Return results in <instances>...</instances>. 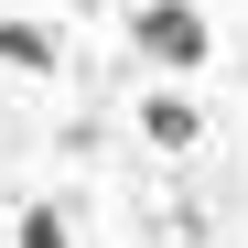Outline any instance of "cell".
<instances>
[{"instance_id":"3957f363","label":"cell","mask_w":248,"mask_h":248,"mask_svg":"<svg viewBox=\"0 0 248 248\" xmlns=\"http://www.w3.org/2000/svg\"><path fill=\"white\" fill-rule=\"evenodd\" d=\"M54 54H65V44H54V22H22V11L0 22V65H22V76H54Z\"/></svg>"},{"instance_id":"277c9868","label":"cell","mask_w":248,"mask_h":248,"mask_svg":"<svg viewBox=\"0 0 248 248\" xmlns=\"http://www.w3.org/2000/svg\"><path fill=\"white\" fill-rule=\"evenodd\" d=\"M22 248H65V205H32V216H22Z\"/></svg>"},{"instance_id":"6da1fadb","label":"cell","mask_w":248,"mask_h":248,"mask_svg":"<svg viewBox=\"0 0 248 248\" xmlns=\"http://www.w3.org/2000/svg\"><path fill=\"white\" fill-rule=\"evenodd\" d=\"M130 44L151 54V65H205V54H216V32H205V11H194V0H140V11H130Z\"/></svg>"},{"instance_id":"7a4b0ae2","label":"cell","mask_w":248,"mask_h":248,"mask_svg":"<svg viewBox=\"0 0 248 248\" xmlns=\"http://www.w3.org/2000/svg\"><path fill=\"white\" fill-rule=\"evenodd\" d=\"M140 140H151V151H194V140H205V108L173 97V87H151V97H140Z\"/></svg>"}]
</instances>
